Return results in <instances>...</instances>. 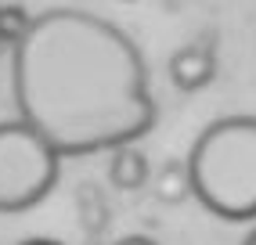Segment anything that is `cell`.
<instances>
[{
	"mask_svg": "<svg viewBox=\"0 0 256 245\" xmlns=\"http://www.w3.org/2000/svg\"><path fill=\"white\" fill-rule=\"evenodd\" d=\"M170 83L184 94H195L202 86H210L216 76V54L210 44H184L170 54Z\"/></svg>",
	"mask_w": 256,
	"mask_h": 245,
	"instance_id": "obj_4",
	"label": "cell"
},
{
	"mask_svg": "<svg viewBox=\"0 0 256 245\" xmlns=\"http://www.w3.org/2000/svg\"><path fill=\"white\" fill-rule=\"evenodd\" d=\"M116 245H159V242H152V238H144V234H126V238H119Z\"/></svg>",
	"mask_w": 256,
	"mask_h": 245,
	"instance_id": "obj_8",
	"label": "cell"
},
{
	"mask_svg": "<svg viewBox=\"0 0 256 245\" xmlns=\"http://www.w3.org/2000/svg\"><path fill=\"white\" fill-rule=\"evenodd\" d=\"M29 22H32V14L22 4H0V44L18 47L22 36L29 32Z\"/></svg>",
	"mask_w": 256,
	"mask_h": 245,
	"instance_id": "obj_7",
	"label": "cell"
},
{
	"mask_svg": "<svg viewBox=\"0 0 256 245\" xmlns=\"http://www.w3.org/2000/svg\"><path fill=\"white\" fill-rule=\"evenodd\" d=\"M192 195L213 216L256 220V116H224L210 122L188 152Z\"/></svg>",
	"mask_w": 256,
	"mask_h": 245,
	"instance_id": "obj_2",
	"label": "cell"
},
{
	"mask_svg": "<svg viewBox=\"0 0 256 245\" xmlns=\"http://www.w3.org/2000/svg\"><path fill=\"white\" fill-rule=\"evenodd\" d=\"M108 180L119 188V191H138L152 180V166H148V155L141 148H116L112 152V162H108Z\"/></svg>",
	"mask_w": 256,
	"mask_h": 245,
	"instance_id": "obj_5",
	"label": "cell"
},
{
	"mask_svg": "<svg viewBox=\"0 0 256 245\" xmlns=\"http://www.w3.org/2000/svg\"><path fill=\"white\" fill-rule=\"evenodd\" d=\"M62 159L26 122H0V213H26L58 184Z\"/></svg>",
	"mask_w": 256,
	"mask_h": 245,
	"instance_id": "obj_3",
	"label": "cell"
},
{
	"mask_svg": "<svg viewBox=\"0 0 256 245\" xmlns=\"http://www.w3.org/2000/svg\"><path fill=\"white\" fill-rule=\"evenodd\" d=\"M22 245H62V242H54V238H29V242H22Z\"/></svg>",
	"mask_w": 256,
	"mask_h": 245,
	"instance_id": "obj_9",
	"label": "cell"
},
{
	"mask_svg": "<svg viewBox=\"0 0 256 245\" xmlns=\"http://www.w3.org/2000/svg\"><path fill=\"white\" fill-rule=\"evenodd\" d=\"M18 122L58 159L116 152L156 126L148 65L119 26L83 8L32 14L11 58Z\"/></svg>",
	"mask_w": 256,
	"mask_h": 245,
	"instance_id": "obj_1",
	"label": "cell"
},
{
	"mask_svg": "<svg viewBox=\"0 0 256 245\" xmlns=\"http://www.w3.org/2000/svg\"><path fill=\"white\" fill-rule=\"evenodd\" d=\"M152 188H156V198L162 206H180L192 198V180H188V166L184 159H170L159 166V173L152 177Z\"/></svg>",
	"mask_w": 256,
	"mask_h": 245,
	"instance_id": "obj_6",
	"label": "cell"
},
{
	"mask_svg": "<svg viewBox=\"0 0 256 245\" xmlns=\"http://www.w3.org/2000/svg\"><path fill=\"white\" fill-rule=\"evenodd\" d=\"M242 245H256V231H252V234H249V238H246Z\"/></svg>",
	"mask_w": 256,
	"mask_h": 245,
	"instance_id": "obj_10",
	"label": "cell"
}]
</instances>
